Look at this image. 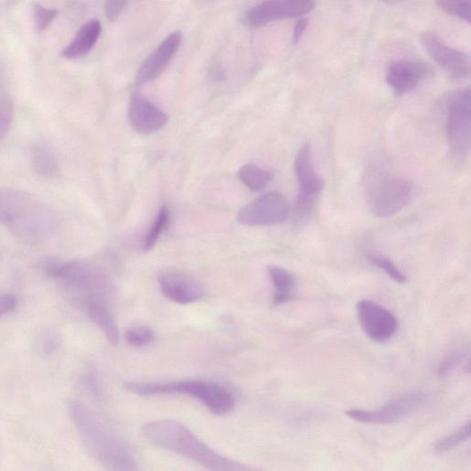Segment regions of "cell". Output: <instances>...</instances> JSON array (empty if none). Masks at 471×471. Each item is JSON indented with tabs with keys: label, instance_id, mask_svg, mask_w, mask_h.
Wrapping results in <instances>:
<instances>
[{
	"label": "cell",
	"instance_id": "6da1fadb",
	"mask_svg": "<svg viewBox=\"0 0 471 471\" xmlns=\"http://www.w3.org/2000/svg\"><path fill=\"white\" fill-rule=\"evenodd\" d=\"M43 269L65 299L82 311L94 305L112 308L115 286L99 264L82 260H48Z\"/></svg>",
	"mask_w": 471,
	"mask_h": 471
},
{
	"label": "cell",
	"instance_id": "7a4b0ae2",
	"mask_svg": "<svg viewBox=\"0 0 471 471\" xmlns=\"http://www.w3.org/2000/svg\"><path fill=\"white\" fill-rule=\"evenodd\" d=\"M0 226L28 245H41L54 237L57 214L38 196L26 191L0 187Z\"/></svg>",
	"mask_w": 471,
	"mask_h": 471
},
{
	"label": "cell",
	"instance_id": "3957f363",
	"mask_svg": "<svg viewBox=\"0 0 471 471\" xmlns=\"http://www.w3.org/2000/svg\"><path fill=\"white\" fill-rule=\"evenodd\" d=\"M70 411L81 444L88 456L109 470L137 469L127 442L95 411L77 401L70 404Z\"/></svg>",
	"mask_w": 471,
	"mask_h": 471
},
{
	"label": "cell",
	"instance_id": "277c9868",
	"mask_svg": "<svg viewBox=\"0 0 471 471\" xmlns=\"http://www.w3.org/2000/svg\"><path fill=\"white\" fill-rule=\"evenodd\" d=\"M143 436L158 448L181 455L211 470L239 471L248 467L205 445L188 427L174 420H158L142 427Z\"/></svg>",
	"mask_w": 471,
	"mask_h": 471
},
{
	"label": "cell",
	"instance_id": "5b68a950",
	"mask_svg": "<svg viewBox=\"0 0 471 471\" xmlns=\"http://www.w3.org/2000/svg\"><path fill=\"white\" fill-rule=\"evenodd\" d=\"M125 388L142 397L187 395L199 400L216 416H225L234 409L232 391L218 382L189 379L167 383L127 382Z\"/></svg>",
	"mask_w": 471,
	"mask_h": 471
},
{
	"label": "cell",
	"instance_id": "8992f818",
	"mask_svg": "<svg viewBox=\"0 0 471 471\" xmlns=\"http://www.w3.org/2000/svg\"><path fill=\"white\" fill-rule=\"evenodd\" d=\"M363 187L370 211L378 218L399 213L411 196V184L403 177L378 166H369L365 172Z\"/></svg>",
	"mask_w": 471,
	"mask_h": 471
},
{
	"label": "cell",
	"instance_id": "52a82bcc",
	"mask_svg": "<svg viewBox=\"0 0 471 471\" xmlns=\"http://www.w3.org/2000/svg\"><path fill=\"white\" fill-rule=\"evenodd\" d=\"M425 392H411L381 407L376 410L351 409L345 411L347 417L353 421L370 425H391L407 418L421 409L426 402Z\"/></svg>",
	"mask_w": 471,
	"mask_h": 471
},
{
	"label": "cell",
	"instance_id": "ba28073f",
	"mask_svg": "<svg viewBox=\"0 0 471 471\" xmlns=\"http://www.w3.org/2000/svg\"><path fill=\"white\" fill-rule=\"evenodd\" d=\"M447 137L453 152L467 156L471 144V94L468 87L456 94L450 106Z\"/></svg>",
	"mask_w": 471,
	"mask_h": 471
},
{
	"label": "cell",
	"instance_id": "9c48e42d",
	"mask_svg": "<svg viewBox=\"0 0 471 471\" xmlns=\"http://www.w3.org/2000/svg\"><path fill=\"white\" fill-rule=\"evenodd\" d=\"M289 212L286 198L279 193H269L244 206L238 221L248 227L276 225L285 222Z\"/></svg>",
	"mask_w": 471,
	"mask_h": 471
},
{
	"label": "cell",
	"instance_id": "30bf717a",
	"mask_svg": "<svg viewBox=\"0 0 471 471\" xmlns=\"http://www.w3.org/2000/svg\"><path fill=\"white\" fill-rule=\"evenodd\" d=\"M358 318L366 335L376 343H386L397 333L399 321L385 307L363 300L357 304Z\"/></svg>",
	"mask_w": 471,
	"mask_h": 471
},
{
	"label": "cell",
	"instance_id": "8fae6325",
	"mask_svg": "<svg viewBox=\"0 0 471 471\" xmlns=\"http://www.w3.org/2000/svg\"><path fill=\"white\" fill-rule=\"evenodd\" d=\"M294 172L299 183L297 211L305 215L311 210L315 198L324 188L323 180L314 166L310 145L304 144L294 161Z\"/></svg>",
	"mask_w": 471,
	"mask_h": 471
},
{
	"label": "cell",
	"instance_id": "7c38bea8",
	"mask_svg": "<svg viewBox=\"0 0 471 471\" xmlns=\"http://www.w3.org/2000/svg\"><path fill=\"white\" fill-rule=\"evenodd\" d=\"M315 7V0H267L252 9L247 22L258 28L279 20L302 17Z\"/></svg>",
	"mask_w": 471,
	"mask_h": 471
},
{
	"label": "cell",
	"instance_id": "4fadbf2b",
	"mask_svg": "<svg viewBox=\"0 0 471 471\" xmlns=\"http://www.w3.org/2000/svg\"><path fill=\"white\" fill-rule=\"evenodd\" d=\"M163 296L169 301L187 305L200 301L204 294L202 284L190 274L179 269H164L158 276Z\"/></svg>",
	"mask_w": 471,
	"mask_h": 471
},
{
	"label": "cell",
	"instance_id": "5bb4252c",
	"mask_svg": "<svg viewBox=\"0 0 471 471\" xmlns=\"http://www.w3.org/2000/svg\"><path fill=\"white\" fill-rule=\"evenodd\" d=\"M421 43L427 54L442 69L456 78L470 74V59L467 54L454 49L431 32L421 35Z\"/></svg>",
	"mask_w": 471,
	"mask_h": 471
},
{
	"label": "cell",
	"instance_id": "9a60e30c",
	"mask_svg": "<svg viewBox=\"0 0 471 471\" xmlns=\"http://www.w3.org/2000/svg\"><path fill=\"white\" fill-rule=\"evenodd\" d=\"M433 74V69L426 63L401 59L393 62L387 72V83L397 96L415 90Z\"/></svg>",
	"mask_w": 471,
	"mask_h": 471
},
{
	"label": "cell",
	"instance_id": "2e32d148",
	"mask_svg": "<svg viewBox=\"0 0 471 471\" xmlns=\"http://www.w3.org/2000/svg\"><path fill=\"white\" fill-rule=\"evenodd\" d=\"M182 42L183 34L180 31L167 37L141 65L136 74V83L142 85L158 78L178 53Z\"/></svg>",
	"mask_w": 471,
	"mask_h": 471
},
{
	"label": "cell",
	"instance_id": "e0dca14e",
	"mask_svg": "<svg viewBox=\"0 0 471 471\" xmlns=\"http://www.w3.org/2000/svg\"><path fill=\"white\" fill-rule=\"evenodd\" d=\"M129 122L134 130L141 135H151L161 129L168 121L164 112L153 103L135 96L129 105Z\"/></svg>",
	"mask_w": 471,
	"mask_h": 471
},
{
	"label": "cell",
	"instance_id": "ac0fdd59",
	"mask_svg": "<svg viewBox=\"0 0 471 471\" xmlns=\"http://www.w3.org/2000/svg\"><path fill=\"white\" fill-rule=\"evenodd\" d=\"M102 34V23L93 19L87 21L75 36L70 44L62 52V56L74 61L90 53L97 44Z\"/></svg>",
	"mask_w": 471,
	"mask_h": 471
},
{
	"label": "cell",
	"instance_id": "d6986e66",
	"mask_svg": "<svg viewBox=\"0 0 471 471\" xmlns=\"http://www.w3.org/2000/svg\"><path fill=\"white\" fill-rule=\"evenodd\" d=\"M31 162L35 172L45 179L54 178L59 173V162L52 147L37 143L32 147Z\"/></svg>",
	"mask_w": 471,
	"mask_h": 471
},
{
	"label": "cell",
	"instance_id": "ffe728a7",
	"mask_svg": "<svg viewBox=\"0 0 471 471\" xmlns=\"http://www.w3.org/2000/svg\"><path fill=\"white\" fill-rule=\"evenodd\" d=\"M83 312L103 333L107 340L112 345L120 343V329H118L112 308L102 305H94L87 308Z\"/></svg>",
	"mask_w": 471,
	"mask_h": 471
},
{
	"label": "cell",
	"instance_id": "44dd1931",
	"mask_svg": "<svg viewBox=\"0 0 471 471\" xmlns=\"http://www.w3.org/2000/svg\"><path fill=\"white\" fill-rule=\"evenodd\" d=\"M269 272L275 288L272 305L278 307L290 302L293 298L294 285H296L293 277L279 267H271Z\"/></svg>",
	"mask_w": 471,
	"mask_h": 471
},
{
	"label": "cell",
	"instance_id": "7402d4cb",
	"mask_svg": "<svg viewBox=\"0 0 471 471\" xmlns=\"http://www.w3.org/2000/svg\"><path fill=\"white\" fill-rule=\"evenodd\" d=\"M14 106L10 94L7 78L0 67V136H4L13 121Z\"/></svg>",
	"mask_w": 471,
	"mask_h": 471
},
{
	"label": "cell",
	"instance_id": "603a6c76",
	"mask_svg": "<svg viewBox=\"0 0 471 471\" xmlns=\"http://www.w3.org/2000/svg\"><path fill=\"white\" fill-rule=\"evenodd\" d=\"M239 178L250 190L260 192L270 185L274 177L271 172L249 163L240 169Z\"/></svg>",
	"mask_w": 471,
	"mask_h": 471
},
{
	"label": "cell",
	"instance_id": "cb8c5ba5",
	"mask_svg": "<svg viewBox=\"0 0 471 471\" xmlns=\"http://www.w3.org/2000/svg\"><path fill=\"white\" fill-rule=\"evenodd\" d=\"M78 384L79 390L87 396L100 400L103 397V386L97 372L87 368L78 376Z\"/></svg>",
	"mask_w": 471,
	"mask_h": 471
},
{
	"label": "cell",
	"instance_id": "d4e9b609",
	"mask_svg": "<svg viewBox=\"0 0 471 471\" xmlns=\"http://www.w3.org/2000/svg\"><path fill=\"white\" fill-rule=\"evenodd\" d=\"M169 223V211L168 206H163L160 211L153 227L147 231L143 242V250L145 252L152 251L156 245L162 232L167 228Z\"/></svg>",
	"mask_w": 471,
	"mask_h": 471
},
{
	"label": "cell",
	"instance_id": "484cf974",
	"mask_svg": "<svg viewBox=\"0 0 471 471\" xmlns=\"http://www.w3.org/2000/svg\"><path fill=\"white\" fill-rule=\"evenodd\" d=\"M470 422H467L458 432L440 439L434 446V450L437 453H445L462 445L470 437Z\"/></svg>",
	"mask_w": 471,
	"mask_h": 471
},
{
	"label": "cell",
	"instance_id": "4316f807",
	"mask_svg": "<svg viewBox=\"0 0 471 471\" xmlns=\"http://www.w3.org/2000/svg\"><path fill=\"white\" fill-rule=\"evenodd\" d=\"M435 4L446 13L470 22V0H435Z\"/></svg>",
	"mask_w": 471,
	"mask_h": 471
},
{
	"label": "cell",
	"instance_id": "83f0119b",
	"mask_svg": "<svg viewBox=\"0 0 471 471\" xmlns=\"http://www.w3.org/2000/svg\"><path fill=\"white\" fill-rule=\"evenodd\" d=\"M469 358L468 348H461L452 352L440 363L437 368V375L445 377L450 375L456 368L462 365Z\"/></svg>",
	"mask_w": 471,
	"mask_h": 471
},
{
	"label": "cell",
	"instance_id": "f1b7e54d",
	"mask_svg": "<svg viewBox=\"0 0 471 471\" xmlns=\"http://www.w3.org/2000/svg\"><path fill=\"white\" fill-rule=\"evenodd\" d=\"M127 343L134 347H145L152 344L155 340L154 332L146 326H134L125 334Z\"/></svg>",
	"mask_w": 471,
	"mask_h": 471
},
{
	"label": "cell",
	"instance_id": "f546056e",
	"mask_svg": "<svg viewBox=\"0 0 471 471\" xmlns=\"http://www.w3.org/2000/svg\"><path fill=\"white\" fill-rule=\"evenodd\" d=\"M368 259L375 267L384 271L393 281L398 284H405L406 276L396 267V264L390 259L379 255H368Z\"/></svg>",
	"mask_w": 471,
	"mask_h": 471
},
{
	"label": "cell",
	"instance_id": "4dcf8cb0",
	"mask_svg": "<svg viewBox=\"0 0 471 471\" xmlns=\"http://www.w3.org/2000/svg\"><path fill=\"white\" fill-rule=\"evenodd\" d=\"M33 14L37 29L39 32H43L57 17L58 12L56 10L46 9L40 4H35Z\"/></svg>",
	"mask_w": 471,
	"mask_h": 471
},
{
	"label": "cell",
	"instance_id": "1f68e13d",
	"mask_svg": "<svg viewBox=\"0 0 471 471\" xmlns=\"http://www.w3.org/2000/svg\"><path fill=\"white\" fill-rule=\"evenodd\" d=\"M39 350L45 357H51L61 348L62 339L56 333L48 332L39 340Z\"/></svg>",
	"mask_w": 471,
	"mask_h": 471
},
{
	"label": "cell",
	"instance_id": "d6a6232c",
	"mask_svg": "<svg viewBox=\"0 0 471 471\" xmlns=\"http://www.w3.org/2000/svg\"><path fill=\"white\" fill-rule=\"evenodd\" d=\"M129 0H106L105 14L109 21H115L128 7Z\"/></svg>",
	"mask_w": 471,
	"mask_h": 471
},
{
	"label": "cell",
	"instance_id": "836d02e7",
	"mask_svg": "<svg viewBox=\"0 0 471 471\" xmlns=\"http://www.w3.org/2000/svg\"><path fill=\"white\" fill-rule=\"evenodd\" d=\"M17 307V299L12 294L0 293V318L11 314Z\"/></svg>",
	"mask_w": 471,
	"mask_h": 471
},
{
	"label": "cell",
	"instance_id": "e575fe53",
	"mask_svg": "<svg viewBox=\"0 0 471 471\" xmlns=\"http://www.w3.org/2000/svg\"><path fill=\"white\" fill-rule=\"evenodd\" d=\"M309 26V20L308 19H301L298 21L296 26L293 28V44H297L301 41L303 35L306 32V29Z\"/></svg>",
	"mask_w": 471,
	"mask_h": 471
}]
</instances>
